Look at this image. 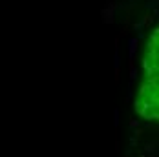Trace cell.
Here are the masks:
<instances>
[{"mask_svg": "<svg viewBox=\"0 0 159 157\" xmlns=\"http://www.w3.org/2000/svg\"><path fill=\"white\" fill-rule=\"evenodd\" d=\"M137 46H139V40H137V37H134V38H130V40H128V59H130V62H135Z\"/></svg>", "mask_w": 159, "mask_h": 157, "instance_id": "cell-1", "label": "cell"}, {"mask_svg": "<svg viewBox=\"0 0 159 157\" xmlns=\"http://www.w3.org/2000/svg\"><path fill=\"white\" fill-rule=\"evenodd\" d=\"M113 70H115V78H119V71H121V55H119V47H115V55H113Z\"/></svg>", "mask_w": 159, "mask_h": 157, "instance_id": "cell-2", "label": "cell"}, {"mask_svg": "<svg viewBox=\"0 0 159 157\" xmlns=\"http://www.w3.org/2000/svg\"><path fill=\"white\" fill-rule=\"evenodd\" d=\"M134 80H128V88H126V101L130 102L132 99H134Z\"/></svg>", "mask_w": 159, "mask_h": 157, "instance_id": "cell-3", "label": "cell"}, {"mask_svg": "<svg viewBox=\"0 0 159 157\" xmlns=\"http://www.w3.org/2000/svg\"><path fill=\"white\" fill-rule=\"evenodd\" d=\"M130 80H137V68H135V62H130Z\"/></svg>", "mask_w": 159, "mask_h": 157, "instance_id": "cell-4", "label": "cell"}, {"mask_svg": "<svg viewBox=\"0 0 159 157\" xmlns=\"http://www.w3.org/2000/svg\"><path fill=\"white\" fill-rule=\"evenodd\" d=\"M113 126H115V128H119V108H115V110H113Z\"/></svg>", "mask_w": 159, "mask_h": 157, "instance_id": "cell-5", "label": "cell"}, {"mask_svg": "<svg viewBox=\"0 0 159 157\" xmlns=\"http://www.w3.org/2000/svg\"><path fill=\"white\" fill-rule=\"evenodd\" d=\"M156 144H157V142H150V144H146V152H154V154H156Z\"/></svg>", "mask_w": 159, "mask_h": 157, "instance_id": "cell-6", "label": "cell"}, {"mask_svg": "<svg viewBox=\"0 0 159 157\" xmlns=\"http://www.w3.org/2000/svg\"><path fill=\"white\" fill-rule=\"evenodd\" d=\"M139 124H141V123H139L137 119H132V121H130V128H132V130H134V128H137Z\"/></svg>", "mask_w": 159, "mask_h": 157, "instance_id": "cell-7", "label": "cell"}]
</instances>
